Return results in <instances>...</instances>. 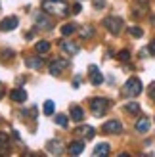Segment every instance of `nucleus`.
I'll use <instances>...</instances> for the list:
<instances>
[{
    "mask_svg": "<svg viewBox=\"0 0 155 157\" xmlns=\"http://www.w3.org/2000/svg\"><path fill=\"white\" fill-rule=\"evenodd\" d=\"M149 52H151L153 56H155V38H153V40H151V44H149Z\"/></svg>",
    "mask_w": 155,
    "mask_h": 157,
    "instance_id": "7c9ffc66",
    "label": "nucleus"
},
{
    "mask_svg": "<svg viewBox=\"0 0 155 157\" xmlns=\"http://www.w3.org/2000/svg\"><path fill=\"white\" fill-rule=\"evenodd\" d=\"M81 35H82V38H90V36H94V27H82L81 29Z\"/></svg>",
    "mask_w": 155,
    "mask_h": 157,
    "instance_id": "b1692460",
    "label": "nucleus"
},
{
    "mask_svg": "<svg viewBox=\"0 0 155 157\" xmlns=\"http://www.w3.org/2000/svg\"><path fill=\"white\" fill-rule=\"evenodd\" d=\"M104 27L109 31L111 35H119L123 31V19L115 17V15H107V17L104 19Z\"/></svg>",
    "mask_w": 155,
    "mask_h": 157,
    "instance_id": "20e7f679",
    "label": "nucleus"
},
{
    "mask_svg": "<svg viewBox=\"0 0 155 157\" xmlns=\"http://www.w3.org/2000/svg\"><path fill=\"white\" fill-rule=\"evenodd\" d=\"M109 153V144H98L96 147H94V155H107Z\"/></svg>",
    "mask_w": 155,
    "mask_h": 157,
    "instance_id": "6ab92c4d",
    "label": "nucleus"
},
{
    "mask_svg": "<svg viewBox=\"0 0 155 157\" xmlns=\"http://www.w3.org/2000/svg\"><path fill=\"white\" fill-rule=\"evenodd\" d=\"M81 12V4H73V13H79Z\"/></svg>",
    "mask_w": 155,
    "mask_h": 157,
    "instance_id": "2f4dec72",
    "label": "nucleus"
},
{
    "mask_svg": "<svg viewBox=\"0 0 155 157\" xmlns=\"http://www.w3.org/2000/svg\"><path fill=\"white\" fill-rule=\"evenodd\" d=\"M56 123L59 124V127L65 128V127H67V117H65V115H56Z\"/></svg>",
    "mask_w": 155,
    "mask_h": 157,
    "instance_id": "cd10ccee",
    "label": "nucleus"
},
{
    "mask_svg": "<svg viewBox=\"0 0 155 157\" xmlns=\"http://www.w3.org/2000/svg\"><path fill=\"white\" fill-rule=\"evenodd\" d=\"M35 50H36L38 54H46V52H50V42H46V40H40V42H36Z\"/></svg>",
    "mask_w": 155,
    "mask_h": 157,
    "instance_id": "aec40b11",
    "label": "nucleus"
},
{
    "mask_svg": "<svg viewBox=\"0 0 155 157\" xmlns=\"http://www.w3.org/2000/svg\"><path fill=\"white\" fill-rule=\"evenodd\" d=\"M10 98H12L13 101H19V104H21V101L27 100V92L23 90V88H15V90L10 92Z\"/></svg>",
    "mask_w": 155,
    "mask_h": 157,
    "instance_id": "ddd939ff",
    "label": "nucleus"
},
{
    "mask_svg": "<svg viewBox=\"0 0 155 157\" xmlns=\"http://www.w3.org/2000/svg\"><path fill=\"white\" fill-rule=\"evenodd\" d=\"M130 56H132V54H130L128 50H121V52L117 54V58H119L121 61H128V59H130Z\"/></svg>",
    "mask_w": 155,
    "mask_h": 157,
    "instance_id": "a878e982",
    "label": "nucleus"
},
{
    "mask_svg": "<svg viewBox=\"0 0 155 157\" xmlns=\"http://www.w3.org/2000/svg\"><path fill=\"white\" fill-rule=\"evenodd\" d=\"M149 127H151V121L148 119V117H142V119H138V123H136V132L146 134V132L149 130Z\"/></svg>",
    "mask_w": 155,
    "mask_h": 157,
    "instance_id": "9b49d317",
    "label": "nucleus"
},
{
    "mask_svg": "<svg viewBox=\"0 0 155 157\" xmlns=\"http://www.w3.org/2000/svg\"><path fill=\"white\" fill-rule=\"evenodd\" d=\"M140 92H142V82H140L138 77H130L125 82V86H123V94H125L127 98H136Z\"/></svg>",
    "mask_w": 155,
    "mask_h": 157,
    "instance_id": "7ed1b4c3",
    "label": "nucleus"
},
{
    "mask_svg": "<svg viewBox=\"0 0 155 157\" xmlns=\"http://www.w3.org/2000/svg\"><path fill=\"white\" fill-rule=\"evenodd\" d=\"M25 63H27V67H31V69H40V67L44 65V61H42L40 56H36V58H27Z\"/></svg>",
    "mask_w": 155,
    "mask_h": 157,
    "instance_id": "dca6fc26",
    "label": "nucleus"
},
{
    "mask_svg": "<svg viewBox=\"0 0 155 157\" xmlns=\"http://www.w3.org/2000/svg\"><path fill=\"white\" fill-rule=\"evenodd\" d=\"M82 150H84V142H82V140H75V142L69 144V153H71V155H79V153H82Z\"/></svg>",
    "mask_w": 155,
    "mask_h": 157,
    "instance_id": "f8f14e48",
    "label": "nucleus"
},
{
    "mask_svg": "<svg viewBox=\"0 0 155 157\" xmlns=\"http://www.w3.org/2000/svg\"><path fill=\"white\" fill-rule=\"evenodd\" d=\"M71 119H73L75 123H81V121L84 119L82 107H79V105H73V107H71Z\"/></svg>",
    "mask_w": 155,
    "mask_h": 157,
    "instance_id": "f3484780",
    "label": "nucleus"
},
{
    "mask_svg": "<svg viewBox=\"0 0 155 157\" xmlns=\"http://www.w3.org/2000/svg\"><path fill=\"white\" fill-rule=\"evenodd\" d=\"M12 58H13V52L12 50H2V52H0V59L6 61V59H12Z\"/></svg>",
    "mask_w": 155,
    "mask_h": 157,
    "instance_id": "bb28decb",
    "label": "nucleus"
},
{
    "mask_svg": "<svg viewBox=\"0 0 155 157\" xmlns=\"http://www.w3.org/2000/svg\"><path fill=\"white\" fill-rule=\"evenodd\" d=\"M125 111L130 113V115H138L140 113V105H138L136 101H128V104L125 105Z\"/></svg>",
    "mask_w": 155,
    "mask_h": 157,
    "instance_id": "a211bd4d",
    "label": "nucleus"
},
{
    "mask_svg": "<svg viewBox=\"0 0 155 157\" xmlns=\"http://www.w3.org/2000/svg\"><path fill=\"white\" fill-rule=\"evenodd\" d=\"M17 25H19L17 17H15V15H10V17H4L0 21V31H13Z\"/></svg>",
    "mask_w": 155,
    "mask_h": 157,
    "instance_id": "6e6552de",
    "label": "nucleus"
},
{
    "mask_svg": "<svg viewBox=\"0 0 155 157\" xmlns=\"http://www.w3.org/2000/svg\"><path fill=\"white\" fill-rule=\"evenodd\" d=\"M109 105H111V101L107 98H102V96L90 100V111H92V115H96V117L105 115L107 109H109Z\"/></svg>",
    "mask_w": 155,
    "mask_h": 157,
    "instance_id": "f03ea898",
    "label": "nucleus"
},
{
    "mask_svg": "<svg viewBox=\"0 0 155 157\" xmlns=\"http://www.w3.org/2000/svg\"><path fill=\"white\" fill-rule=\"evenodd\" d=\"M75 31H77V25H73V23H67V25L61 27V35H63V36H69V35H73Z\"/></svg>",
    "mask_w": 155,
    "mask_h": 157,
    "instance_id": "412c9836",
    "label": "nucleus"
},
{
    "mask_svg": "<svg viewBox=\"0 0 155 157\" xmlns=\"http://www.w3.org/2000/svg\"><path fill=\"white\" fill-rule=\"evenodd\" d=\"M8 147H10V140H8V136L4 134V132H0V150L6 151Z\"/></svg>",
    "mask_w": 155,
    "mask_h": 157,
    "instance_id": "4be33fe9",
    "label": "nucleus"
},
{
    "mask_svg": "<svg viewBox=\"0 0 155 157\" xmlns=\"http://www.w3.org/2000/svg\"><path fill=\"white\" fill-rule=\"evenodd\" d=\"M105 6V0H94V8L96 10H100V8H104Z\"/></svg>",
    "mask_w": 155,
    "mask_h": 157,
    "instance_id": "c756f323",
    "label": "nucleus"
},
{
    "mask_svg": "<svg viewBox=\"0 0 155 157\" xmlns=\"http://www.w3.org/2000/svg\"><path fill=\"white\" fill-rule=\"evenodd\" d=\"M46 150H48L50 153H61L63 151V146H61L59 140H50L48 146H46Z\"/></svg>",
    "mask_w": 155,
    "mask_h": 157,
    "instance_id": "2eb2a0df",
    "label": "nucleus"
},
{
    "mask_svg": "<svg viewBox=\"0 0 155 157\" xmlns=\"http://www.w3.org/2000/svg\"><path fill=\"white\" fill-rule=\"evenodd\" d=\"M148 94H149V98L155 101V82H153V84L149 86V88H148Z\"/></svg>",
    "mask_w": 155,
    "mask_h": 157,
    "instance_id": "c85d7f7f",
    "label": "nucleus"
},
{
    "mask_svg": "<svg viewBox=\"0 0 155 157\" xmlns=\"http://www.w3.org/2000/svg\"><path fill=\"white\" fill-rule=\"evenodd\" d=\"M102 130L105 132V134H119V132L123 130V123H121V121H117V119L107 121L104 127H102Z\"/></svg>",
    "mask_w": 155,
    "mask_h": 157,
    "instance_id": "0eeeda50",
    "label": "nucleus"
},
{
    "mask_svg": "<svg viewBox=\"0 0 155 157\" xmlns=\"http://www.w3.org/2000/svg\"><path fill=\"white\" fill-rule=\"evenodd\" d=\"M128 33H130V35H132L134 38H140V36L144 35V31H142L140 27H136V25H134V27H130V29H128Z\"/></svg>",
    "mask_w": 155,
    "mask_h": 157,
    "instance_id": "393cba45",
    "label": "nucleus"
},
{
    "mask_svg": "<svg viewBox=\"0 0 155 157\" xmlns=\"http://www.w3.org/2000/svg\"><path fill=\"white\" fill-rule=\"evenodd\" d=\"M35 21H36V27L38 29H52L54 27V23H52V19L46 15V12L42 10V13L38 12L36 15H35Z\"/></svg>",
    "mask_w": 155,
    "mask_h": 157,
    "instance_id": "423d86ee",
    "label": "nucleus"
},
{
    "mask_svg": "<svg viewBox=\"0 0 155 157\" xmlns=\"http://www.w3.org/2000/svg\"><path fill=\"white\" fill-rule=\"evenodd\" d=\"M42 10L58 17H65L69 13V4L65 0H42Z\"/></svg>",
    "mask_w": 155,
    "mask_h": 157,
    "instance_id": "f257e3e1",
    "label": "nucleus"
},
{
    "mask_svg": "<svg viewBox=\"0 0 155 157\" xmlns=\"http://www.w3.org/2000/svg\"><path fill=\"white\" fill-rule=\"evenodd\" d=\"M59 48L63 50V52H67V54H71V56H75V54L79 52V44H75L71 40H61L59 42Z\"/></svg>",
    "mask_w": 155,
    "mask_h": 157,
    "instance_id": "9d476101",
    "label": "nucleus"
},
{
    "mask_svg": "<svg viewBox=\"0 0 155 157\" xmlns=\"http://www.w3.org/2000/svg\"><path fill=\"white\" fill-rule=\"evenodd\" d=\"M88 75H90V81H92V84H102L104 82V75L100 73V69L96 67V65H90L88 67Z\"/></svg>",
    "mask_w": 155,
    "mask_h": 157,
    "instance_id": "1a4fd4ad",
    "label": "nucleus"
},
{
    "mask_svg": "<svg viewBox=\"0 0 155 157\" xmlns=\"http://www.w3.org/2000/svg\"><path fill=\"white\" fill-rule=\"evenodd\" d=\"M79 136H84V138H94V134H96V130L90 127V124H86V127H79L75 130Z\"/></svg>",
    "mask_w": 155,
    "mask_h": 157,
    "instance_id": "4468645a",
    "label": "nucleus"
},
{
    "mask_svg": "<svg viewBox=\"0 0 155 157\" xmlns=\"http://www.w3.org/2000/svg\"><path fill=\"white\" fill-rule=\"evenodd\" d=\"M54 109H56L54 101H52V100H46V101H44V113H46V115H54Z\"/></svg>",
    "mask_w": 155,
    "mask_h": 157,
    "instance_id": "5701e85b",
    "label": "nucleus"
},
{
    "mask_svg": "<svg viewBox=\"0 0 155 157\" xmlns=\"http://www.w3.org/2000/svg\"><path fill=\"white\" fill-rule=\"evenodd\" d=\"M67 67H69V61L67 59H54L52 63H50V67H48V71H50L52 77H59Z\"/></svg>",
    "mask_w": 155,
    "mask_h": 157,
    "instance_id": "39448f33",
    "label": "nucleus"
},
{
    "mask_svg": "<svg viewBox=\"0 0 155 157\" xmlns=\"http://www.w3.org/2000/svg\"><path fill=\"white\" fill-rule=\"evenodd\" d=\"M0 94H2V84H0Z\"/></svg>",
    "mask_w": 155,
    "mask_h": 157,
    "instance_id": "473e14b6",
    "label": "nucleus"
}]
</instances>
